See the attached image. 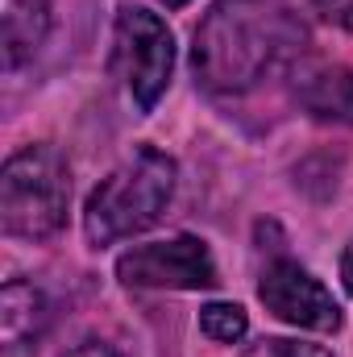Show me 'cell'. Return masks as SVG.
I'll return each mask as SVG.
<instances>
[{"label":"cell","instance_id":"obj_1","mask_svg":"<svg viewBox=\"0 0 353 357\" xmlns=\"http://www.w3.org/2000/svg\"><path fill=\"white\" fill-rule=\"evenodd\" d=\"M308 46V25L291 0H216L191 38L195 84L212 96H246Z\"/></svg>","mask_w":353,"mask_h":357},{"label":"cell","instance_id":"obj_2","mask_svg":"<svg viewBox=\"0 0 353 357\" xmlns=\"http://www.w3.org/2000/svg\"><path fill=\"white\" fill-rule=\"evenodd\" d=\"M179 167L171 154L142 146L133 150V158H125L112 175H104L91 187L88 204H84V233L96 250L125 241L133 233L154 229L171 199H175Z\"/></svg>","mask_w":353,"mask_h":357},{"label":"cell","instance_id":"obj_3","mask_svg":"<svg viewBox=\"0 0 353 357\" xmlns=\"http://www.w3.org/2000/svg\"><path fill=\"white\" fill-rule=\"evenodd\" d=\"M71 162L59 146H21L0 171V229L21 241H46L67 225Z\"/></svg>","mask_w":353,"mask_h":357},{"label":"cell","instance_id":"obj_4","mask_svg":"<svg viewBox=\"0 0 353 357\" xmlns=\"http://www.w3.org/2000/svg\"><path fill=\"white\" fill-rule=\"evenodd\" d=\"M112 71L137 112H154L175 71V38L167 21L142 4H121L112 25Z\"/></svg>","mask_w":353,"mask_h":357},{"label":"cell","instance_id":"obj_5","mask_svg":"<svg viewBox=\"0 0 353 357\" xmlns=\"http://www.w3.org/2000/svg\"><path fill=\"white\" fill-rule=\"evenodd\" d=\"M117 278L137 291H208L220 282L212 250L191 233L125 250L117 258Z\"/></svg>","mask_w":353,"mask_h":357},{"label":"cell","instance_id":"obj_6","mask_svg":"<svg viewBox=\"0 0 353 357\" xmlns=\"http://www.w3.org/2000/svg\"><path fill=\"white\" fill-rule=\"evenodd\" d=\"M258 299L266 303L270 316H278L291 328H308V333H337L345 324L341 303L333 299V291L299 262L291 258H274L262 270L258 282Z\"/></svg>","mask_w":353,"mask_h":357},{"label":"cell","instance_id":"obj_7","mask_svg":"<svg viewBox=\"0 0 353 357\" xmlns=\"http://www.w3.org/2000/svg\"><path fill=\"white\" fill-rule=\"evenodd\" d=\"M50 324V299L25 282V278H8L0 291V337L8 349H21L25 341H38Z\"/></svg>","mask_w":353,"mask_h":357},{"label":"cell","instance_id":"obj_8","mask_svg":"<svg viewBox=\"0 0 353 357\" xmlns=\"http://www.w3.org/2000/svg\"><path fill=\"white\" fill-rule=\"evenodd\" d=\"M4 29H0V54L4 67H21L38 54V46L50 33V0H4Z\"/></svg>","mask_w":353,"mask_h":357},{"label":"cell","instance_id":"obj_9","mask_svg":"<svg viewBox=\"0 0 353 357\" xmlns=\"http://www.w3.org/2000/svg\"><path fill=\"white\" fill-rule=\"evenodd\" d=\"M303 100L320 112V116H337L353 125V71H333L312 79V88L303 91Z\"/></svg>","mask_w":353,"mask_h":357},{"label":"cell","instance_id":"obj_10","mask_svg":"<svg viewBox=\"0 0 353 357\" xmlns=\"http://www.w3.org/2000/svg\"><path fill=\"white\" fill-rule=\"evenodd\" d=\"M200 333L216 345H237L250 333V316L241 303H204L200 307Z\"/></svg>","mask_w":353,"mask_h":357},{"label":"cell","instance_id":"obj_11","mask_svg":"<svg viewBox=\"0 0 353 357\" xmlns=\"http://www.w3.org/2000/svg\"><path fill=\"white\" fill-rule=\"evenodd\" d=\"M241 357H333L324 345L312 341H291V337H262L258 345H250Z\"/></svg>","mask_w":353,"mask_h":357},{"label":"cell","instance_id":"obj_12","mask_svg":"<svg viewBox=\"0 0 353 357\" xmlns=\"http://www.w3.org/2000/svg\"><path fill=\"white\" fill-rule=\"evenodd\" d=\"M63 357H121L108 341H80V345H71Z\"/></svg>","mask_w":353,"mask_h":357},{"label":"cell","instance_id":"obj_13","mask_svg":"<svg viewBox=\"0 0 353 357\" xmlns=\"http://www.w3.org/2000/svg\"><path fill=\"white\" fill-rule=\"evenodd\" d=\"M341 282H345V291L353 295V241L345 245V254H341Z\"/></svg>","mask_w":353,"mask_h":357},{"label":"cell","instance_id":"obj_14","mask_svg":"<svg viewBox=\"0 0 353 357\" xmlns=\"http://www.w3.org/2000/svg\"><path fill=\"white\" fill-rule=\"evenodd\" d=\"M167 8H183V4H191V0H163Z\"/></svg>","mask_w":353,"mask_h":357}]
</instances>
